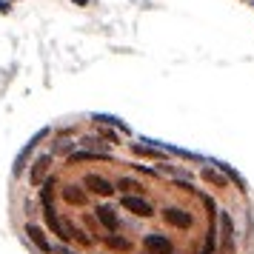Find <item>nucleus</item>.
<instances>
[{
  "label": "nucleus",
  "mask_w": 254,
  "mask_h": 254,
  "mask_svg": "<svg viewBox=\"0 0 254 254\" xmlns=\"http://www.w3.org/2000/svg\"><path fill=\"white\" fill-rule=\"evenodd\" d=\"M74 243H77V246H83V249H94V246H97V237H94V234H89V231L86 229H80V226H74Z\"/></svg>",
  "instance_id": "nucleus-15"
},
{
  "label": "nucleus",
  "mask_w": 254,
  "mask_h": 254,
  "mask_svg": "<svg viewBox=\"0 0 254 254\" xmlns=\"http://www.w3.org/2000/svg\"><path fill=\"white\" fill-rule=\"evenodd\" d=\"M71 3H77V6H86V3H89V0H71Z\"/></svg>",
  "instance_id": "nucleus-19"
},
{
  "label": "nucleus",
  "mask_w": 254,
  "mask_h": 254,
  "mask_svg": "<svg viewBox=\"0 0 254 254\" xmlns=\"http://www.w3.org/2000/svg\"><path fill=\"white\" fill-rule=\"evenodd\" d=\"M52 254H77V252H71V246H66V243H55Z\"/></svg>",
  "instance_id": "nucleus-17"
},
{
  "label": "nucleus",
  "mask_w": 254,
  "mask_h": 254,
  "mask_svg": "<svg viewBox=\"0 0 254 254\" xmlns=\"http://www.w3.org/2000/svg\"><path fill=\"white\" fill-rule=\"evenodd\" d=\"M97 137L103 140L106 146H120V131L112 128V126H100L97 128Z\"/></svg>",
  "instance_id": "nucleus-16"
},
{
  "label": "nucleus",
  "mask_w": 254,
  "mask_h": 254,
  "mask_svg": "<svg viewBox=\"0 0 254 254\" xmlns=\"http://www.w3.org/2000/svg\"><path fill=\"white\" fill-rule=\"evenodd\" d=\"M52 163H55V154L52 151H40L35 160H32V166H29V186L32 189H40L43 186V180L52 172Z\"/></svg>",
  "instance_id": "nucleus-7"
},
{
  "label": "nucleus",
  "mask_w": 254,
  "mask_h": 254,
  "mask_svg": "<svg viewBox=\"0 0 254 254\" xmlns=\"http://www.w3.org/2000/svg\"><path fill=\"white\" fill-rule=\"evenodd\" d=\"M131 172L143 174V177H151V180H160L163 177V172H160L157 163H154V166H149V163H131Z\"/></svg>",
  "instance_id": "nucleus-14"
},
{
  "label": "nucleus",
  "mask_w": 254,
  "mask_h": 254,
  "mask_svg": "<svg viewBox=\"0 0 254 254\" xmlns=\"http://www.w3.org/2000/svg\"><path fill=\"white\" fill-rule=\"evenodd\" d=\"M103 160H112V151H92V149H77L74 154L66 157L69 166H77V163H103Z\"/></svg>",
  "instance_id": "nucleus-10"
},
{
  "label": "nucleus",
  "mask_w": 254,
  "mask_h": 254,
  "mask_svg": "<svg viewBox=\"0 0 254 254\" xmlns=\"http://www.w3.org/2000/svg\"><path fill=\"white\" fill-rule=\"evenodd\" d=\"M83 189L94 197H103V200H112L117 194L115 180H109V177H103V174H97V172L83 174Z\"/></svg>",
  "instance_id": "nucleus-6"
},
{
  "label": "nucleus",
  "mask_w": 254,
  "mask_h": 254,
  "mask_svg": "<svg viewBox=\"0 0 254 254\" xmlns=\"http://www.w3.org/2000/svg\"><path fill=\"white\" fill-rule=\"evenodd\" d=\"M100 243H103L109 252H117V254L134 252V243L128 240V237H123V234H103V237H100Z\"/></svg>",
  "instance_id": "nucleus-11"
},
{
  "label": "nucleus",
  "mask_w": 254,
  "mask_h": 254,
  "mask_svg": "<svg viewBox=\"0 0 254 254\" xmlns=\"http://www.w3.org/2000/svg\"><path fill=\"white\" fill-rule=\"evenodd\" d=\"M49 134H52V128H40L35 137H32V140H29V143L23 146V151H20V154L14 157V166H12V177H14V180H17V177H23V174L29 172V160H35L32 154H35L37 143H43V140H46Z\"/></svg>",
  "instance_id": "nucleus-4"
},
{
  "label": "nucleus",
  "mask_w": 254,
  "mask_h": 254,
  "mask_svg": "<svg viewBox=\"0 0 254 254\" xmlns=\"http://www.w3.org/2000/svg\"><path fill=\"white\" fill-rule=\"evenodd\" d=\"M23 237L32 243V249H35V252H40V254H52V249H55V243L49 240L46 226H40V223L26 220V223H23Z\"/></svg>",
  "instance_id": "nucleus-5"
},
{
  "label": "nucleus",
  "mask_w": 254,
  "mask_h": 254,
  "mask_svg": "<svg viewBox=\"0 0 254 254\" xmlns=\"http://www.w3.org/2000/svg\"><path fill=\"white\" fill-rule=\"evenodd\" d=\"M80 149V143L77 140H69V137H55L52 140V146H49V151L55 154V157H69V154H74V151Z\"/></svg>",
  "instance_id": "nucleus-12"
},
{
  "label": "nucleus",
  "mask_w": 254,
  "mask_h": 254,
  "mask_svg": "<svg viewBox=\"0 0 254 254\" xmlns=\"http://www.w3.org/2000/svg\"><path fill=\"white\" fill-rule=\"evenodd\" d=\"M58 194H60V200H63L69 208H86V206H89V191L83 189V183L80 186H77V183L60 186Z\"/></svg>",
  "instance_id": "nucleus-8"
},
{
  "label": "nucleus",
  "mask_w": 254,
  "mask_h": 254,
  "mask_svg": "<svg viewBox=\"0 0 254 254\" xmlns=\"http://www.w3.org/2000/svg\"><path fill=\"white\" fill-rule=\"evenodd\" d=\"M0 12H3V14H9V3H6V0H0Z\"/></svg>",
  "instance_id": "nucleus-18"
},
{
  "label": "nucleus",
  "mask_w": 254,
  "mask_h": 254,
  "mask_svg": "<svg viewBox=\"0 0 254 254\" xmlns=\"http://www.w3.org/2000/svg\"><path fill=\"white\" fill-rule=\"evenodd\" d=\"M115 189H117V194H143V197H149V189L140 183L137 177H131V174L117 177V180H115Z\"/></svg>",
  "instance_id": "nucleus-9"
},
{
  "label": "nucleus",
  "mask_w": 254,
  "mask_h": 254,
  "mask_svg": "<svg viewBox=\"0 0 254 254\" xmlns=\"http://www.w3.org/2000/svg\"><path fill=\"white\" fill-rule=\"evenodd\" d=\"M120 208L128 211V214H134V217H140V220H151V217L160 214V208L143 194H120Z\"/></svg>",
  "instance_id": "nucleus-3"
},
{
  "label": "nucleus",
  "mask_w": 254,
  "mask_h": 254,
  "mask_svg": "<svg viewBox=\"0 0 254 254\" xmlns=\"http://www.w3.org/2000/svg\"><path fill=\"white\" fill-rule=\"evenodd\" d=\"M94 120L100 123V126H112V128H117L120 134H131V128L120 120V117H115V115H94Z\"/></svg>",
  "instance_id": "nucleus-13"
},
{
  "label": "nucleus",
  "mask_w": 254,
  "mask_h": 254,
  "mask_svg": "<svg viewBox=\"0 0 254 254\" xmlns=\"http://www.w3.org/2000/svg\"><path fill=\"white\" fill-rule=\"evenodd\" d=\"M92 214H94V220L100 223V229H103L106 234H120V231H123V217H120V211H117V206L112 200L97 203V206L92 208Z\"/></svg>",
  "instance_id": "nucleus-2"
},
{
  "label": "nucleus",
  "mask_w": 254,
  "mask_h": 254,
  "mask_svg": "<svg viewBox=\"0 0 254 254\" xmlns=\"http://www.w3.org/2000/svg\"><path fill=\"white\" fill-rule=\"evenodd\" d=\"M6 3H9V0H6Z\"/></svg>",
  "instance_id": "nucleus-20"
},
{
  "label": "nucleus",
  "mask_w": 254,
  "mask_h": 254,
  "mask_svg": "<svg viewBox=\"0 0 254 254\" xmlns=\"http://www.w3.org/2000/svg\"><path fill=\"white\" fill-rule=\"evenodd\" d=\"M40 214H43V226H46L49 234H55L58 243H74V223H71L66 214H60L55 200L52 203H40Z\"/></svg>",
  "instance_id": "nucleus-1"
}]
</instances>
